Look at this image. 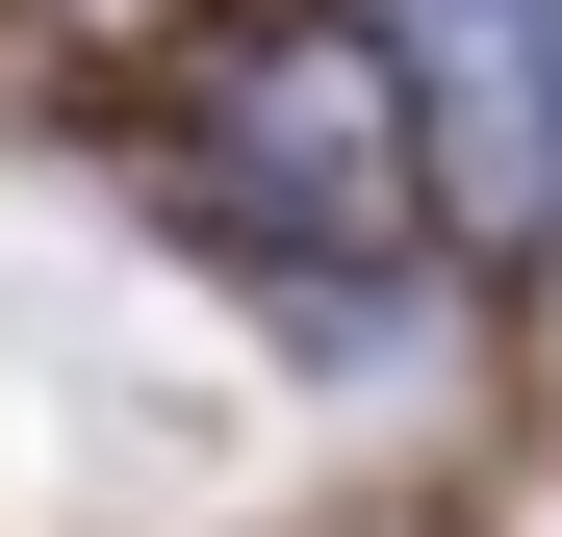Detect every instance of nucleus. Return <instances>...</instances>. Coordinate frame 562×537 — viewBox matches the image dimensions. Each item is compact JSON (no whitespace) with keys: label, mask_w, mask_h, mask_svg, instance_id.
I'll return each mask as SVG.
<instances>
[{"label":"nucleus","mask_w":562,"mask_h":537,"mask_svg":"<svg viewBox=\"0 0 562 537\" xmlns=\"http://www.w3.org/2000/svg\"><path fill=\"white\" fill-rule=\"evenodd\" d=\"M409 26H435V77H460V103H486V128H460V154H486V205H537V179H562V128H537V0H409Z\"/></svg>","instance_id":"obj_2"},{"label":"nucleus","mask_w":562,"mask_h":537,"mask_svg":"<svg viewBox=\"0 0 562 537\" xmlns=\"http://www.w3.org/2000/svg\"><path fill=\"white\" fill-rule=\"evenodd\" d=\"M409 77L384 52H256L231 77V179H256V205H333V231H409Z\"/></svg>","instance_id":"obj_1"}]
</instances>
